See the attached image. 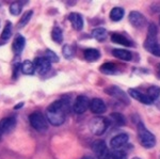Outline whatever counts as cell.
Segmentation results:
<instances>
[{
	"label": "cell",
	"mask_w": 160,
	"mask_h": 159,
	"mask_svg": "<svg viewBox=\"0 0 160 159\" xmlns=\"http://www.w3.org/2000/svg\"><path fill=\"white\" fill-rule=\"evenodd\" d=\"M138 137L141 145L145 148H152L156 145V138H155V136L151 132H148L143 125V123L141 122H139L138 124Z\"/></svg>",
	"instance_id": "cell-2"
},
{
	"label": "cell",
	"mask_w": 160,
	"mask_h": 159,
	"mask_svg": "<svg viewBox=\"0 0 160 159\" xmlns=\"http://www.w3.org/2000/svg\"><path fill=\"white\" fill-rule=\"evenodd\" d=\"M20 70H22V73L25 74V75H33L35 72V67L33 62H31L29 60H26L22 62V66H20Z\"/></svg>",
	"instance_id": "cell-21"
},
{
	"label": "cell",
	"mask_w": 160,
	"mask_h": 159,
	"mask_svg": "<svg viewBox=\"0 0 160 159\" xmlns=\"http://www.w3.org/2000/svg\"><path fill=\"white\" fill-rule=\"evenodd\" d=\"M33 64H34L35 71H37L40 75H45V74H47L51 68L50 61L47 60L45 57L37 58L34 60V62H33Z\"/></svg>",
	"instance_id": "cell-8"
},
{
	"label": "cell",
	"mask_w": 160,
	"mask_h": 159,
	"mask_svg": "<svg viewBox=\"0 0 160 159\" xmlns=\"http://www.w3.org/2000/svg\"><path fill=\"white\" fill-rule=\"evenodd\" d=\"M68 102L64 101H56L48 106L46 110V119L53 126H60L64 123L68 112Z\"/></svg>",
	"instance_id": "cell-1"
},
{
	"label": "cell",
	"mask_w": 160,
	"mask_h": 159,
	"mask_svg": "<svg viewBox=\"0 0 160 159\" xmlns=\"http://www.w3.org/2000/svg\"><path fill=\"white\" fill-rule=\"evenodd\" d=\"M112 55L115 58L121 59V60L124 61H131V59H132V55H131L130 51L125 49H113Z\"/></svg>",
	"instance_id": "cell-19"
},
{
	"label": "cell",
	"mask_w": 160,
	"mask_h": 159,
	"mask_svg": "<svg viewBox=\"0 0 160 159\" xmlns=\"http://www.w3.org/2000/svg\"><path fill=\"white\" fill-rule=\"evenodd\" d=\"M90 110L95 114H102L106 111V104L100 98H93L90 101Z\"/></svg>",
	"instance_id": "cell-11"
},
{
	"label": "cell",
	"mask_w": 160,
	"mask_h": 159,
	"mask_svg": "<svg viewBox=\"0 0 160 159\" xmlns=\"http://www.w3.org/2000/svg\"><path fill=\"white\" fill-rule=\"evenodd\" d=\"M62 52H63L64 58L66 59H71L75 56V48L74 46L72 45H64L63 49H62Z\"/></svg>",
	"instance_id": "cell-28"
},
{
	"label": "cell",
	"mask_w": 160,
	"mask_h": 159,
	"mask_svg": "<svg viewBox=\"0 0 160 159\" xmlns=\"http://www.w3.org/2000/svg\"><path fill=\"white\" fill-rule=\"evenodd\" d=\"M157 33H158V28H157V26L155 25L154 22L149 24V26H148V37H157Z\"/></svg>",
	"instance_id": "cell-33"
},
{
	"label": "cell",
	"mask_w": 160,
	"mask_h": 159,
	"mask_svg": "<svg viewBox=\"0 0 160 159\" xmlns=\"http://www.w3.org/2000/svg\"><path fill=\"white\" fill-rule=\"evenodd\" d=\"M26 45V40L22 35H17L16 37L14 38L13 41V45H12V48H13V51H14L15 55H19L20 52L22 51Z\"/></svg>",
	"instance_id": "cell-16"
},
{
	"label": "cell",
	"mask_w": 160,
	"mask_h": 159,
	"mask_svg": "<svg viewBox=\"0 0 160 159\" xmlns=\"http://www.w3.org/2000/svg\"><path fill=\"white\" fill-rule=\"evenodd\" d=\"M81 159H96V158L92 157V156H84V157H82Z\"/></svg>",
	"instance_id": "cell-34"
},
{
	"label": "cell",
	"mask_w": 160,
	"mask_h": 159,
	"mask_svg": "<svg viewBox=\"0 0 160 159\" xmlns=\"http://www.w3.org/2000/svg\"><path fill=\"white\" fill-rule=\"evenodd\" d=\"M12 35V24L10 22H7L6 27H4L3 31L1 33V40L8 41Z\"/></svg>",
	"instance_id": "cell-27"
},
{
	"label": "cell",
	"mask_w": 160,
	"mask_h": 159,
	"mask_svg": "<svg viewBox=\"0 0 160 159\" xmlns=\"http://www.w3.org/2000/svg\"><path fill=\"white\" fill-rule=\"evenodd\" d=\"M100 72L102 74H106V75H113V74L118 73V67L114 63H104L100 66Z\"/></svg>",
	"instance_id": "cell-20"
},
{
	"label": "cell",
	"mask_w": 160,
	"mask_h": 159,
	"mask_svg": "<svg viewBox=\"0 0 160 159\" xmlns=\"http://www.w3.org/2000/svg\"><path fill=\"white\" fill-rule=\"evenodd\" d=\"M157 75L160 78V64H158V70H157Z\"/></svg>",
	"instance_id": "cell-35"
},
{
	"label": "cell",
	"mask_w": 160,
	"mask_h": 159,
	"mask_svg": "<svg viewBox=\"0 0 160 159\" xmlns=\"http://www.w3.org/2000/svg\"><path fill=\"white\" fill-rule=\"evenodd\" d=\"M92 150L98 159H109L110 152L104 140H96L93 142Z\"/></svg>",
	"instance_id": "cell-5"
},
{
	"label": "cell",
	"mask_w": 160,
	"mask_h": 159,
	"mask_svg": "<svg viewBox=\"0 0 160 159\" xmlns=\"http://www.w3.org/2000/svg\"><path fill=\"white\" fill-rule=\"evenodd\" d=\"M45 58L47 59V60H49V61H50V63H52V62H59V57L56 55L55 52H53L52 50H50V49H47V50H46V56H45Z\"/></svg>",
	"instance_id": "cell-32"
},
{
	"label": "cell",
	"mask_w": 160,
	"mask_h": 159,
	"mask_svg": "<svg viewBox=\"0 0 160 159\" xmlns=\"http://www.w3.org/2000/svg\"><path fill=\"white\" fill-rule=\"evenodd\" d=\"M128 139H129V137H128L127 134H120L112 138L110 144L113 148H118L123 147V145H125L128 142Z\"/></svg>",
	"instance_id": "cell-15"
},
{
	"label": "cell",
	"mask_w": 160,
	"mask_h": 159,
	"mask_svg": "<svg viewBox=\"0 0 160 159\" xmlns=\"http://www.w3.org/2000/svg\"><path fill=\"white\" fill-rule=\"evenodd\" d=\"M1 136H2V132H1V129H0V140H1Z\"/></svg>",
	"instance_id": "cell-37"
},
{
	"label": "cell",
	"mask_w": 160,
	"mask_h": 159,
	"mask_svg": "<svg viewBox=\"0 0 160 159\" xmlns=\"http://www.w3.org/2000/svg\"><path fill=\"white\" fill-rule=\"evenodd\" d=\"M128 93H129V95L132 97V98L137 99L138 102H140L144 105H152L154 102L146 94H143L142 92L138 91V90H136V89H129L128 90Z\"/></svg>",
	"instance_id": "cell-12"
},
{
	"label": "cell",
	"mask_w": 160,
	"mask_h": 159,
	"mask_svg": "<svg viewBox=\"0 0 160 159\" xmlns=\"http://www.w3.org/2000/svg\"><path fill=\"white\" fill-rule=\"evenodd\" d=\"M68 19L72 22V26L74 27L75 30H77V31L82 30V28H83V18H82L81 15L78 14V13H71L68 16Z\"/></svg>",
	"instance_id": "cell-14"
},
{
	"label": "cell",
	"mask_w": 160,
	"mask_h": 159,
	"mask_svg": "<svg viewBox=\"0 0 160 159\" xmlns=\"http://www.w3.org/2000/svg\"><path fill=\"white\" fill-rule=\"evenodd\" d=\"M109 120L105 119V117H98L93 119L90 123V129L95 136H102L105 134L106 130L109 127Z\"/></svg>",
	"instance_id": "cell-4"
},
{
	"label": "cell",
	"mask_w": 160,
	"mask_h": 159,
	"mask_svg": "<svg viewBox=\"0 0 160 159\" xmlns=\"http://www.w3.org/2000/svg\"><path fill=\"white\" fill-rule=\"evenodd\" d=\"M159 24H160V17H159Z\"/></svg>",
	"instance_id": "cell-39"
},
{
	"label": "cell",
	"mask_w": 160,
	"mask_h": 159,
	"mask_svg": "<svg viewBox=\"0 0 160 159\" xmlns=\"http://www.w3.org/2000/svg\"><path fill=\"white\" fill-rule=\"evenodd\" d=\"M111 41L115 44H120V45H123V46H127V47H130L132 46V43L131 41L128 40L125 35H122V34H118V33H113L111 35Z\"/></svg>",
	"instance_id": "cell-18"
},
{
	"label": "cell",
	"mask_w": 160,
	"mask_h": 159,
	"mask_svg": "<svg viewBox=\"0 0 160 159\" xmlns=\"http://www.w3.org/2000/svg\"><path fill=\"white\" fill-rule=\"evenodd\" d=\"M16 126V120L15 117H6L0 122V129H1L2 134H9Z\"/></svg>",
	"instance_id": "cell-13"
},
{
	"label": "cell",
	"mask_w": 160,
	"mask_h": 159,
	"mask_svg": "<svg viewBox=\"0 0 160 159\" xmlns=\"http://www.w3.org/2000/svg\"><path fill=\"white\" fill-rule=\"evenodd\" d=\"M32 14H33L32 11H27V12H26L25 14L22 15V17H20V20H19V22H18V28H22L24 26L27 25L28 22H29L31 16H32Z\"/></svg>",
	"instance_id": "cell-29"
},
{
	"label": "cell",
	"mask_w": 160,
	"mask_h": 159,
	"mask_svg": "<svg viewBox=\"0 0 160 159\" xmlns=\"http://www.w3.org/2000/svg\"><path fill=\"white\" fill-rule=\"evenodd\" d=\"M51 37H52V40L57 43H62L63 41V32L59 27H55L52 30V33H51Z\"/></svg>",
	"instance_id": "cell-26"
},
{
	"label": "cell",
	"mask_w": 160,
	"mask_h": 159,
	"mask_svg": "<svg viewBox=\"0 0 160 159\" xmlns=\"http://www.w3.org/2000/svg\"><path fill=\"white\" fill-rule=\"evenodd\" d=\"M105 92L108 94V95L117 98L118 101H120L122 102H125V104H129V98H128L127 94H126L123 90H121L118 87L111 86V87H109V88L106 89Z\"/></svg>",
	"instance_id": "cell-7"
},
{
	"label": "cell",
	"mask_w": 160,
	"mask_h": 159,
	"mask_svg": "<svg viewBox=\"0 0 160 159\" xmlns=\"http://www.w3.org/2000/svg\"><path fill=\"white\" fill-rule=\"evenodd\" d=\"M144 48L152 55L160 57V44L157 42V37H148L144 42Z\"/></svg>",
	"instance_id": "cell-9"
},
{
	"label": "cell",
	"mask_w": 160,
	"mask_h": 159,
	"mask_svg": "<svg viewBox=\"0 0 160 159\" xmlns=\"http://www.w3.org/2000/svg\"><path fill=\"white\" fill-rule=\"evenodd\" d=\"M124 14H125V11H124V9H122V7H113L110 12V18L113 22H120L124 17Z\"/></svg>",
	"instance_id": "cell-22"
},
{
	"label": "cell",
	"mask_w": 160,
	"mask_h": 159,
	"mask_svg": "<svg viewBox=\"0 0 160 159\" xmlns=\"http://www.w3.org/2000/svg\"><path fill=\"white\" fill-rule=\"evenodd\" d=\"M22 12V4L19 2H13L10 6V13L12 15H19Z\"/></svg>",
	"instance_id": "cell-31"
},
{
	"label": "cell",
	"mask_w": 160,
	"mask_h": 159,
	"mask_svg": "<svg viewBox=\"0 0 160 159\" xmlns=\"http://www.w3.org/2000/svg\"><path fill=\"white\" fill-rule=\"evenodd\" d=\"M92 37L95 40L98 41V42H102L107 37V31H106L104 28H95L92 31Z\"/></svg>",
	"instance_id": "cell-24"
},
{
	"label": "cell",
	"mask_w": 160,
	"mask_h": 159,
	"mask_svg": "<svg viewBox=\"0 0 160 159\" xmlns=\"http://www.w3.org/2000/svg\"><path fill=\"white\" fill-rule=\"evenodd\" d=\"M20 107H22V104H19V105H17V106L15 107V109H17V108H20Z\"/></svg>",
	"instance_id": "cell-36"
},
{
	"label": "cell",
	"mask_w": 160,
	"mask_h": 159,
	"mask_svg": "<svg viewBox=\"0 0 160 159\" xmlns=\"http://www.w3.org/2000/svg\"><path fill=\"white\" fill-rule=\"evenodd\" d=\"M110 119L112 120V122L114 123L117 126H123V125L126 124L125 117H124L122 113H120V112H113V113H111Z\"/></svg>",
	"instance_id": "cell-23"
},
{
	"label": "cell",
	"mask_w": 160,
	"mask_h": 159,
	"mask_svg": "<svg viewBox=\"0 0 160 159\" xmlns=\"http://www.w3.org/2000/svg\"><path fill=\"white\" fill-rule=\"evenodd\" d=\"M132 159H140V158H138V157H135V158H132Z\"/></svg>",
	"instance_id": "cell-38"
},
{
	"label": "cell",
	"mask_w": 160,
	"mask_h": 159,
	"mask_svg": "<svg viewBox=\"0 0 160 159\" xmlns=\"http://www.w3.org/2000/svg\"><path fill=\"white\" fill-rule=\"evenodd\" d=\"M129 22L130 24L133 26L135 28H138V29H140V28H143L144 26L146 25V18L145 16H144L142 13L140 12H137V11H132L130 12L129 14Z\"/></svg>",
	"instance_id": "cell-10"
},
{
	"label": "cell",
	"mask_w": 160,
	"mask_h": 159,
	"mask_svg": "<svg viewBox=\"0 0 160 159\" xmlns=\"http://www.w3.org/2000/svg\"><path fill=\"white\" fill-rule=\"evenodd\" d=\"M29 122L31 126L38 132H45L48 129V123L46 119L41 112H33L29 117Z\"/></svg>",
	"instance_id": "cell-3"
},
{
	"label": "cell",
	"mask_w": 160,
	"mask_h": 159,
	"mask_svg": "<svg viewBox=\"0 0 160 159\" xmlns=\"http://www.w3.org/2000/svg\"><path fill=\"white\" fill-rule=\"evenodd\" d=\"M152 101H156L160 95V88L157 86H152L148 89V94H146Z\"/></svg>",
	"instance_id": "cell-25"
},
{
	"label": "cell",
	"mask_w": 160,
	"mask_h": 159,
	"mask_svg": "<svg viewBox=\"0 0 160 159\" xmlns=\"http://www.w3.org/2000/svg\"><path fill=\"white\" fill-rule=\"evenodd\" d=\"M83 57L88 62H95L99 59L100 52L98 49H95V48H88L84 50Z\"/></svg>",
	"instance_id": "cell-17"
},
{
	"label": "cell",
	"mask_w": 160,
	"mask_h": 159,
	"mask_svg": "<svg viewBox=\"0 0 160 159\" xmlns=\"http://www.w3.org/2000/svg\"><path fill=\"white\" fill-rule=\"evenodd\" d=\"M111 159H127V153L121 150H114L112 153H110Z\"/></svg>",
	"instance_id": "cell-30"
},
{
	"label": "cell",
	"mask_w": 160,
	"mask_h": 159,
	"mask_svg": "<svg viewBox=\"0 0 160 159\" xmlns=\"http://www.w3.org/2000/svg\"><path fill=\"white\" fill-rule=\"evenodd\" d=\"M89 107H90L89 97H87L84 95H79L76 98V101H75L73 105V110L75 113L81 114V113H84Z\"/></svg>",
	"instance_id": "cell-6"
}]
</instances>
